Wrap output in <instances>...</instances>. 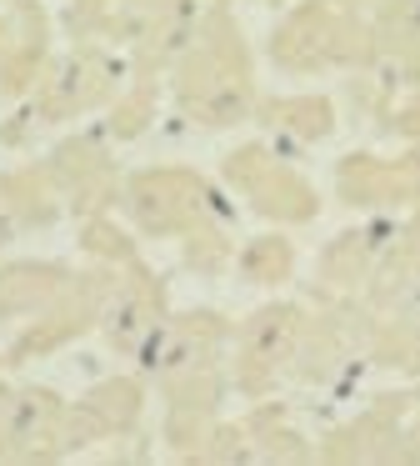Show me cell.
<instances>
[{
  "label": "cell",
  "mask_w": 420,
  "mask_h": 466,
  "mask_svg": "<svg viewBox=\"0 0 420 466\" xmlns=\"http://www.w3.org/2000/svg\"><path fill=\"white\" fill-rule=\"evenodd\" d=\"M400 35L405 41H420V0H400Z\"/></svg>",
  "instance_id": "6da1fadb"
}]
</instances>
